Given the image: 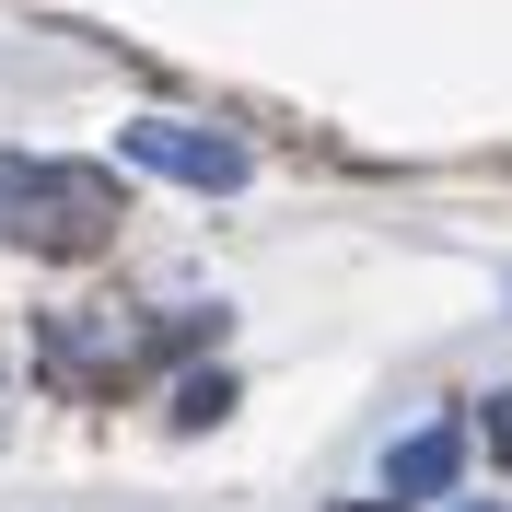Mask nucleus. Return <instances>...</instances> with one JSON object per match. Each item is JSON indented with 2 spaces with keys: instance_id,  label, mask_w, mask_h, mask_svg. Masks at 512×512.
<instances>
[{
  "instance_id": "f257e3e1",
  "label": "nucleus",
  "mask_w": 512,
  "mask_h": 512,
  "mask_svg": "<svg viewBox=\"0 0 512 512\" xmlns=\"http://www.w3.org/2000/svg\"><path fill=\"white\" fill-rule=\"evenodd\" d=\"M128 222V198L105 163H59V152H0V245L24 256H105Z\"/></svg>"
},
{
  "instance_id": "f03ea898",
  "label": "nucleus",
  "mask_w": 512,
  "mask_h": 512,
  "mask_svg": "<svg viewBox=\"0 0 512 512\" xmlns=\"http://www.w3.org/2000/svg\"><path fill=\"white\" fill-rule=\"evenodd\" d=\"M117 152L140 163V175H175V187H198V198H233L256 175V152L233 140V128H198V117H128L117 128Z\"/></svg>"
},
{
  "instance_id": "7ed1b4c3",
  "label": "nucleus",
  "mask_w": 512,
  "mask_h": 512,
  "mask_svg": "<svg viewBox=\"0 0 512 512\" xmlns=\"http://www.w3.org/2000/svg\"><path fill=\"white\" fill-rule=\"evenodd\" d=\"M454 466H466V431H454V419H431V431H408V443L384 454V489H396V501H443Z\"/></svg>"
},
{
  "instance_id": "20e7f679",
  "label": "nucleus",
  "mask_w": 512,
  "mask_h": 512,
  "mask_svg": "<svg viewBox=\"0 0 512 512\" xmlns=\"http://www.w3.org/2000/svg\"><path fill=\"white\" fill-rule=\"evenodd\" d=\"M222 408H233V373H187L175 384V419H187V431H210Z\"/></svg>"
},
{
  "instance_id": "39448f33",
  "label": "nucleus",
  "mask_w": 512,
  "mask_h": 512,
  "mask_svg": "<svg viewBox=\"0 0 512 512\" xmlns=\"http://www.w3.org/2000/svg\"><path fill=\"white\" fill-rule=\"evenodd\" d=\"M489 454H501V466H512V384H501V396H489Z\"/></svg>"
},
{
  "instance_id": "423d86ee",
  "label": "nucleus",
  "mask_w": 512,
  "mask_h": 512,
  "mask_svg": "<svg viewBox=\"0 0 512 512\" xmlns=\"http://www.w3.org/2000/svg\"><path fill=\"white\" fill-rule=\"evenodd\" d=\"M350 512H408V501H350Z\"/></svg>"
},
{
  "instance_id": "0eeeda50",
  "label": "nucleus",
  "mask_w": 512,
  "mask_h": 512,
  "mask_svg": "<svg viewBox=\"0 0 512 512\" xmlns=\"http://www.w3.org/2000/svg\"><path fill=\"white\" fill-rule=\"evenodd\" d=\"M466 512H501V501H466Z\"/></svg>"
}]
</instances>
